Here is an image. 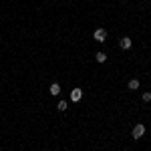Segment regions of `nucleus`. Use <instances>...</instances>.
<instances>
[{
  "instance_id": "0eeeda50",
  "label": "nucleus",
  "mask_w": 151,
  "mask_h": 151,
  "mask_svg": "<svg viewBox=\"0 0 151 151\" xmlns=\"http://www.w3.org/2000/svg\"><path fill=\"white\" fill-rule=\"evenodd\" d=\"M129 89H131V91L139 89V81H137V79H131V81H129Z\"/></svg>"
},
{
  "instance_id": "39448f33",
  "label": "nucleus",
  "mask_w": 151,
  "mask_h": 151,
  "mask_svg": "<svg viewBox=\"0 0 151 151\" xmlns=\"http://www.w3.org/2000/svg\"><path fill=\"white\" fill-rule=\"evenodd\" d=\"M59 93H61V85H59V83H52V85H50V95L57 97Z\"/></svg>"
},
{
  "instance_id": "f257e3e1",
  "label": "nucleus",
  "mask_w": 151,
  "mask_h": 151,
  "mask_svg": "<svg viewBox=\"0 0 151 151\" xmlns=\"http://www.w3.org/2000/svg\"><path fill=\"white\" fill-rule=\"evenodd\" d=\"M133 139H139V137H143L145 135V125H141V123H137L135 127H133Z\"/></svg>"
},
{
  "instance_id": "7ed1b4c3",
  "label": "nucleus",
  "mask_w": 151,
  "mask_h": 151,
  "mask_svg": "<svg viewBox=\"0 0 151 151\" xmlns=\"http://www.w3.org/2000/svg\"><path fill=\"white\" fill-rule=\"evenodd\" d=\"M119 46H121L123 50H129V48L133 46V42H131V38H129V37H123L121 40H119Z\"/></svg>"
},
{
  "instance_id": "1a4fd4ad",
  "label": "nucleus",
  "mask_w": 151,
  "mask_h": 151,
  "mask_svg": "<svg viewBox=\"0 0 151 151\" xmlns=\"http://www.w3.org/2000/svg\"><path fill=\"white\" fill-rule=\"evenodd\" d=\"M141 99H143L145 103H149V101H151V93H143V95H141Z\"/></svg>"
},
{
  "instance_id": "6e6552de",
  "label": "nucleus",
  "mask_w": 151,
  "mask_h": 151,
  "mask_svg": "<svg viewBox=\"0 0 151 151\" xmlns=\"http://www.w3.org/2000/svg\"><path fill=\"white\" fill-rule=\"evenodd\" d=\"M67 109H69L67 101H61V103H59V111H67Z\"/></svg>"
},
{
  "instance_id": "f03ea898",
  "label": "nucleus",
  "mask_w": 151,
  "mask_h": 151,
  "mask_svg": "<svg viewBox=\"0 0 151 151\" xmlns=\"http://www.w3.org/2000/svg\"><path fill=\"white\" fill-rule=\"evenodd\" d=\"M93 38H95L97 42H105V38H107V30H105V28H97V30L93 32Z\"/></svg>"
},
{
  "instance_id": "423d86ee",
  "label": "nucleus",
  "mask_w": 151,
  "mask_h": 151,
  "mask_svg": "<svg viewBox=\"0 0 151 151\" xmlns=\"http://www.w3.org/2000/svg\"><path fill=\"white\" fill-rule=\"evenodd\" d=\"M95 59H97V63H105V61H107V54H105V52H97Z\"/></svg>"
},
{
  "instance_id": "20e7f679",
  "label": "nucleus",
  "mask_w": 151,
  "mask_h": 151,
  "mask_svg": "<svg viewBox=\"0 0 151 151\" xmlns=\"http://www.w3.org/2000/svg\"><path fill=\"white\" fill-rule=\"evenodd\" d=\"M81 97H83V91H81L79 87L71 91V101H75V103H79V101H81Z\"/></svg>"
}]
</instances>
